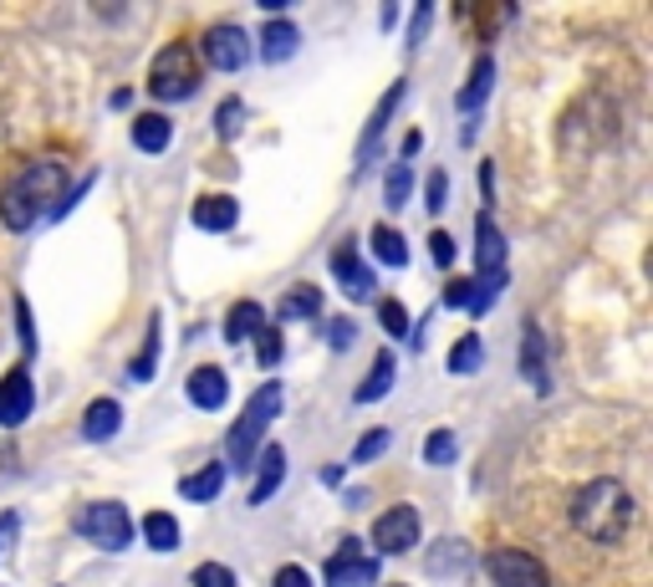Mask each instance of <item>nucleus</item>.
Masks as SVG:
<instances>
[{"instance_id":"nucleus-1","label":"nucleus","mask_w":653,"mask_h":587,"mask_svg":"<svg viewBox=\"0 0 653 587\" xmlns=\"http://www.w3.org/2000/svg\"><path fill=\"white\" fill-rule=\"evenodd\" d=\"M572 532L592 547H623L638 532V501L633 490L618 480H587L582 490H572L567 505Z\"/></svg>"},{"instance_id":"nucleus-2","label":"nucleus","mask_w":653,"mask_h":587,"mask_svg":"<svg viewBox=\"0 0 653 587\" xmlns=\"http://www.w3.org/2000/svg\"><path fill=\"white\" fill-rule=\"evenodd\" d=\"M62 164L56 159H36V164H26L21 174H11L5 185H0V225L5 230L26 235L41 220V210L47 204L62 200Z\"/></svg>"},{"instance_id":"nucleus-3","label":"nucleus","mask_w":653,"mask_h":587,"mask_svg":"<svg viewBox=\"0 0 653 587\" xmlns=\"http://www.w3.org/2000/svg\"><path fill=\"white\" fill-rule=\"evenodd\" d=\"M286 409V388L271 378V384H261L246 399V414L230 424V435H225V450H230V465L235 470H251L255 454H261V445H266V429L276 424V414Z\"/></svg>"},{"instance_id":"nucleus-4","label":"nucleus","mask_w":653,"mask_h":587,"mask_svg":"<svg viewBox=\"0 0 653 587\" xmlns=\"http://www.w3.org/2000/svg\"><path fill=\"white\" fill-rule=\"evenodd\" d=\"M194 87H200V57H194V47L174 41V47H164L153 57L149 92L159 102H185V98H194Z\"/></svg>"},{"instance_id":"nucleus-5","label":"nucleus","mask_w":653,"mask_h":587,"mask_svg":"<svg viewBox=\"0 0 653 587\" xmlns=\"http://www.w3.org/2000/svg\"><path fill=\"white\" fill-rule=\"evenodd\" d=\"M77 532H83L98 552H128L138 537L134 516H128V505L123 501H92L83 505V521H77Z\"/></svg>"},{"instance_id":"nucleus-6","label":"nucleus","mask_w":653,"mask_h":587,"mask_svg":"<svg viewBox=\"0 0 653 587\" xmlns=\"http://www.w3.org/2000/svg\"><path fill=\"white\" fill-rule=\"evenodd\" d=\"M378 557L363 552V541L357 537H342L337 541V552L327 557V567H322V577H327V587H373L378 583Z\"/></svg>"},{"instance_id":"nucleus-7","label":"nucleus","mask_w":653,"mask_h":587,"mask_svg":"<svg viewBox=\"0 0 653 587\" xmlns=\"http://www.w3.org/2000/svg\"><path fill=\"white\" fill-rule=\"evenodd\" d=\"M486 572L495 587H552L547 567H541L531 552H520V547H495V552H486Z\"/></svg>"},{"instance_id":"nucleus-8","label":"nucleus","mask_w":653,"mask_h":587,"mask_svg":"<svg viewBox=\"0 0 653 587\" xmlns=\"http://www.w3.org/2000/svg\"><path fill=\"white\" fill-rule=\"evenodd\" d=\"M373 552L378 557H399V552H409L414 541H419V511L414 505H388L384 516L373 521Z\"/></svg>"},{"instance_id":"nucleus-9","label":"nucleus","mask_w":653,"mask_h":587,"mask_svg":"<svg viewBox=\"0 0 653 587\" xmlns=\"http://www.w3.org/2000/svg\"><path fill=\"white\" fill-rule=\"evenodd\" d=\"M204 62L215 72H240L246 62H251V36H246V26H230V21H219V26H210L200 41Z\"/></svg>"},{"instance_id":"nucleus-10","label":"nucleus","mask_w":653,"mask_h":587,"mask_svg":"<svg viewBox=\"0 0 653 587\" xmlns=\"http://www.w3.org/2000/svg\"><path fill=\"white\" fill-rule=\"evenodd\" d=\"M36 409V388H32V369L16 363V369L0 378V429H16V424L32 420Z\"/></svg>"},{"instance_id":"nucleus-11","label":"nucleus","mask_w":653,"mask_h":587,"mask_svg":"<svg viewBox=\"0 0 653 587\" xmlns=\"http://www.w3.org/2000/svg\"><path fill=\"white\" fill-rule=\"evenodd\" d=\"M332 276H337V286L348 291L352 302H368L373 291H378V276H373V266L363 261V251L357 246H337V255H332Z\"/></svg>"},{"instance_id":"nucleus-12","label":"nucleus","mask_w":653,"mask_h":587,"mask_svg":"<svg viewBox=\"0 0 653 587\" xmlns=\"http://www.w3.org/2000/svg\"><path fill=\"white\" fill-rule=\"evenodd\" d=\"M185 394H189V403H194V409H204V414H210V409H225V399H230V378H225V369L204 363V369L189 373Z\"/></svg>"},{"instance_id":"nucleus-13","label":"nucleus","mask_w":653,"mask_h":587,"mask_svg":"<svg viewBox=\"0 0 653 587\" xmlns=\"http://www.w3.org/2000/svg\"><path fill=\"white\" fill-rule=\"evenodd\" d=\"M255 486H251V505H266L276 490H281L286 480V450L281 445H261V454H255Z\"/></svg>"},{"instance_id":"nucleus-14","label":"nucleus","mask_w":653,"mask_h":587,"mask_svg":"<svg viewBox=\"0 0 653 587\" xmlns=\"http://www.w3.org/2000/svg\"><path fill=\"white\" fill-rule=\"evenodd\" d=\"M403 92H409V83H393L378 98V108H373V117H368V128H363V143H357V164H368L373 153H378V138H384V128H388V117L399 113V102H403Z\"/></svg>"},{"instance_id":"nucleus-15","label":"nucleus","mask_w":653,"mask_h":587,"mask_svg":"<svg viewBox=\"0 0 653 587\" xmlns=\"http://www.w3.org/2000/svg\"><path fill=\"white\" fill-rule=\"evenodd\" d=\"M475 261H480V276L505 271V235H501V225L490 220V210L475 215Z\"/></svg>"},{"instance_id":"nucleus-16","label":"nucleus","mask_w":653,"mask_h":587,"mask_svg":"<svg viewBox=\"0 0 653 587\" xmlns=\"http://www.w3.org/2000/svg\"><path fill=\"white\" fill-rule=\"evenodd\" d=\"M123 429V403L117 399H92L83 409V439L87 445H108Z\"/></svg>"},{"instance_id":"nucleus-17","label":"nucleus","mask_w":653,"mask_h":587,"mask_svg":"<svg viewBox=\"0 0 653 587\" xmlns=\"http://www.w3.org/2000/svg\"><path fill=\"white\" fill-rule=\"evenodd\" d=\"M520 373H526V384L537 388V394L552 388V373H547V337H541V327H526V333H520Z\"/></svg>"},{"instance_id":"nucleus-18","label":"nucleus","mask_w":653,"mask_h":587,"mask_svg":"<svg viewBox=\"0 0 653 587\" xmlns=\"http://www.w3.org/2000/svg\"><path fill=\"white\" fill-rule=\"evenodd\" d=\"M235 220H240V204L230 200V195H200L194 200V225L210 235H225L235 230Z\"/></svg>"},{"instance_id":"nucleus-19","label":"nucleus","mask_w":653,"mask_h":587,"mask_svg":"<svg viewBox=\"0 0 653 587\" xmlns=\"http://www.w3.org/2000/svg\"><path fill=\"white\" fill-rule=\"evenodd\" d=\"M490 87H495V57L486 51V57H475V67H469V83L460 87L454 108H460V113H475V108L490 98Z\"/></svg>"},{"instance_id":"nucleus-20","label":"nucleus","mask_w":653,"mask_h":587,"mask_svg":"<svg viewBox=\"0 0 653 587\" xmlns=\"http://www.w3.org/2000/svg\"><path fill=\"white\" fill-rule=\"evenodd\" d=\"M297 47H302V32H297L291 21H266V26H261V57H266L271 67L286 62V57H297Z\"/></svg>"},{"instance_id":"nucleus-21","label":"nucleus","mask_w":653,"mask_h":587,"mask_svg":"<svg viewBox=\"0 0 653 587\" xmlns=\"http://www.w3.org/2000/svg\"><path fill=\"white\" fill-rule=\"evenodd\" d=\"M174 143V123L164 113H138L134 117V149L143 153H164Z\"/></svg>"},{"instance_id":"nucleus-22","label":"nucleus","mask_w":653,"mask_h":587,"mask_svg":"<svg viewBox=\"0 0 653 587\" xmlns=\"http://www.w3.org/2000/svg\"><path fill=\"white\" fill-rule=\"evenodd\" d=\"M261 327H266V307L246 297V302H235L230 317H225V342H246V337H255Z\"/></svg>"},{"instance_id":"nucleus-23","label":"nucleus","mask_w":653,"mask_h":587,"mask_svg":"<svg viewBox=\"0 0 653 587\" xmlns=\"http://www.w3.org/2000/svg\"><path fill=\"white\" fill-rule=\"evenodd\" d=\"M393 378H399V363H393V352H378V358H373V373L363 378V384H357V394H352V399H357V403H378L388 388H393Z\"/></svg>"},{"instance_id":"nucleus-24","label":"nucleus","mask_w":653,"mask_h":587,"mask_svg":"<svg viewBox=\"0 0 653 587\" xmlns=\"http://www.w3.org/2000/svg\"><path fill=\"white\" fill-rule=\"evenodd\" d=\"M219 486H225V465H219V460H210L204 470H194V475H185V480H179V496H185V501H215Z\"/></svg>"},{"instance_id":"nucleus-25","label":"nucleus","mask_w":653,"mask_h":587,"mask_svg":"<svg viewBox=\"0 0 653 587\" xmlns=\"http://www.w3.org/2000/svg\"><path fill=\"white\" fill-rule=\"evenodd\" d=\"M143 541H149L153 552H179V521L168 516V511H149L143 516Z\"/></svg>"},{"instance_id":"nucleus-26","label":"nucleus","mask_w":653,"mask_h":587,"mask_svg":"<svg viewBox=\"0 0 653 587\" xmlns=\"http://www.w3.org/2000/svg\"><path fill=\"white\" fill-rule=\"evenodd\" d=\"M368 251L384 261V266H409V240H403L393 225H373L368 235Z\"/></svg>"},{"instance_id":"nucleus-27","label":"nucleus","mask_w":653,"mask_h":587,"mask_svg":"<svg viewBox=\"0 0 653 587\" xmlns=\"http://www.w3.org/2000/svg\"><path fill=\"white\" fill-rule=\"evenodd\" d=\"M159 342H164V322L149 317V333H143V348H138V358L128 363V373H134V384H149L153 369H159Z\"/></svg>"},{"instance_id":"nucleus-28","label":"nucleus","mask_w":653,"mask_h":587,"mask_svg":"<svg viewBox=\"0 0 653 587\" xmlns=\"http://www.w3.org/2000/svg\"><path fill=\"white\" fill-rule=\"evenodd\" d=\"M469 567V541H460V537H444V541H435L429 547V572H439V577H450V572H465Z\"/></svg>"},{"instance_id":"nucleus-29","label":"nucleus","mask_w":653,"mask_h":587,"mask_svg":"<svg viewBox=\"0 0 653 587\" xmlns=\"http://www.w3.org/2000/svg\"><path fill=\"white\" fill-rule=\"evenodd\" d=\"M322 312V286H291L281 297V322H297V317H317Z\"/></svg>"},{"instance_id":"nucleus-30","label":"nucleus","mask_w":653,"mask_h":587,"mask_svg":"<svg viewBox=\"0 0 653 587\" xmlns=\"http://www.w3.org/2000/svg\"><path fill=\"white\" fill-rule=\"evenodd\" d=\"M409 195H414V168L409 164H393L384 179V204L399 215V210H409Z\"/></svg>"},{"instance_id":"nucleus-31","label":"nucleus","mask_w":653,"mask_h":587,"mask_svg":"<svg viewBox=\"0 0 653 587\" xmlns=\"http://www.w3.org/2000/svg\"><path fill=\"white\" fill-rule=\"evenodd\" d=\"M501 291H505V271H490V276H475V291H469V312H475V317H486L490 307L501 302Z\"/></svg>"},{"instance_id":"nucleus-32","label":"nucleus","mask_w":653,"mask_h":587,"mask_svg":"<svg viewBox=\"0 0 653 587\" xmlns=\"http://www.w3.org/2000/svg\"><path fill=\"white\" fill-rule=\"evenodd\" d=\"M480 369V337L465 333L460 342L450 348V373H460V378H469V373Z\"/></svg>"},{"instance_id":"nucleus-33","label":"nucleus","mask_w":653,"mask_h":587,"mask_svg":"<svg viewBox=\"0 0 653 587\" xmlns=\"http://www.w3.org/2000/svg\"><path fill=\"white\" fill-rule=\"evenodd\" d=\"M240 128H246V102H240V98H225V102L215 108V134H219V138H235Z\"/></svg>"},{"instance_id":"nucleus-34","label":"nucleus","mask_w":653,"mask_h":587,"mask_svg":"<svg viewBox=\"0 0 653 587\" xmlns=\"http://www.w3.org/2000/svg\"><path fill=\"white\" fill-rule=\"evenodd\" d=\"M454 454H460V439H454L450 429H435V435L424 439V460H429V465H450Z\"/></svg>"},{"instance_id":"nucleus-35","label":"nucleus","mask_w":653,"mask_h":587,"mask_svg":"<svg viewBox=\"0 0 653 587\" xmlns=\"http://www.w3.org/2000/svg\"><path fill=\"white\" fill-rule=\"evenodd\" d=\"M424 210H429V215H444V210H450V174H444V168L429 174V185H424Z\"/></svg>"},{"instance_id":"nucleus-36","label":"nucleus","mask_w":653,"mask_h":587,"mask_svg":"<svg viewBox=\"0 0 653 587\" xmlns=\"http://www.w3.org/2000/svg\"><path fill=\"white\" fill-rule=\"evenodd\" d=\"M388 429H368V435L357 439V445H352V465H368V460H378V454L388 450Z\"/></svg>"},{"instance_id":"nucleus-37","label":"nucleus","mask_w":653,"mask_h":587,"mask_svg":"<svg viewBox=\"0 0 653 587\" xmlns=\"http://www.w3.org/2000/svg\"><path fill=\"white\" fill-rule=\"evenodd\" d=\"M255 358H261V369H276V363H281V327H261V333H255Z\"/></svg>"},{"instance_id":"nucleus-38","label":"nucleus","mask_w":653,"mask_h":587,"mask_svg":"<svg viewBox=\"0 0 653 587\" xmlns=\"http://www.w3.org/2000/svg\"><path fill=\"white\" fill-rule=\"evenodd\" d=\"M378 322H384L388 337H409V312H403V302H393V297L378 302Z\"/></svg>"},{"instance_id":"nucleus-39","label":"nucleus","mask_w":653,"mask_h":587,"mask_svg":"<svg viewBox=\"0 0 653 587\" xmlns=\"http://www.w3.org/2000/svg\"><path fill=\"white\" fill-rule=\"evenodd\" d=\"M16 333H21V358L32 363L36 358V327H32V307H26V297H16Z\"/></svg>"},{"instance_id":"nucleus-40","label":"nucleus","mask_w":653,"mask_h":587,"mask_svg":"<svg viewBox=\"0 0 653 587\" xmlns=\"http://www.w3.org/2000/svg\"><path fill=\"white\" fill-rule=\"evenodd\" d=\"M194 587H235V572L225 562H204L194 567Z\"/></svg>"},{"instance_id":"nucleus-41","label":"nucleus","mask_w":653,"mask_h":587,"mask_svg":"<svg viewBox=\"0 0 653 587\" xmlns=\"http://www.w3.org/2000/svg\"><path fill=\"white\" fill-rule=\"evenodd\" d=\"M429 21H435V5H429V0H419V5H414V21H409V51H414L424 36H429Z\"/></svg>"},{"instance_id":"nucleus-42","label":"nucleus","mask_w":653,"mask_h":587,"mask_svg":"<svg viewBox=\"0 0 653 587\" xmlns=\"http://www.w3.org/2000/svg\"><path fill=\"white\" fill-rule=\"evenodd\" d=\"M429 255H435V266H454V235L444 230L429 235Z\"/></svg>"},{"instance_id":"nucleus-43","label":"nucleus","mask_w":653,"mask_h":587,"mask_svg":"<svg viewBox=\"0 0 653 587\" xmlns=\"http://www.w3.org/2000/svg\"><path fill=\"white\" fill-rule=\"evenodd\" d=\"M469 291H475V282H469V276H454V282L444 286V307H469Z\"/></svg>"},{"instance_id":"nucleus-44","label":"nucleus","mask_w":653,"mask_h":587,"mask_svg":"<svg viewBox=\"0 0 653 587\" xmlns=\"http://www.w3.org/2000/svg\"><path fill=\"white\" fill-rule=\"evenodd\" d=\"M271 587H312V577H306V567H297V562H286L276 577H271Z\"/></svg>"},{"instance_id":"nucleus-45","label":"nucleus","mask_w":653,"mask_h":587,"mask_svg":"<svg viewBox=\"0 0 653 587\" xmlns=\"http://www.w3.org/2000/svg\"><path fill=\"white\" fill-rule=\"evenodd\" d=\"M327 337H332V348H337V352L352 348V322H348V317H332V322H327Z\"/></svg>"},{"instance_id":"nucleus-46","label":"nucleus","mask_w":653,"mask_h":587,"mask_svg":"<svg viewBox=\"0 0 653 587\" xmlns=\"http://www.w3.org/2000/svg\"><path fill=\"white\" fill-rule=\"evenodd\" d=\"M480 195H486V210L495 200V164H480Z\"/></svg>"},{"instance_id":"nucleus-47","label":"nucleus","mask_w":653,"mask_h":587,"mask_svg":"<svg viewBox=\"0 0 653 587\" xmlns=\"http://www.w3.org/2000/svg\"><path fill=\"white\" fill-rule=\"evenodd\" d=\"M419 149H424V134H409V138H403V149H399V159L409 164V159H414Z\"/></svg>"},{"instance_id":"nucleus-48","label":"nucleus","mask_w":653,"mask_h":587,"mask_svg":"<svg viewBox=\"0 0 653 587\" xmlns=\"http://www.w3.org/2000/svg\"><path fill=\"white\" fill-rule=\"evenodd\" d=\"M11 526H16V511H5V516H0V547L11 541Z\"/></svg>"},{"instance_id":"nucleus-49","label":"nucleus","mask_w":653,"mask_h":587,"mask_svg":"<svg viewBox=\"0 0 653 587\" xmlns=\"http://www.w3.org/2000/svg\"><path fill=\"white\" fill-rule=\"evenodd\" d=\"M342 480V465H322V486H337Z\"/></svg>"}]
</instances>
